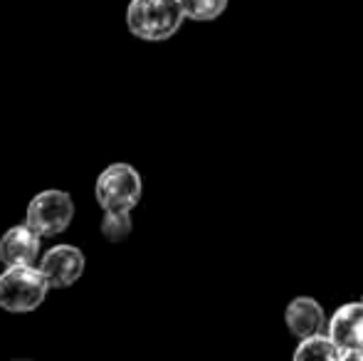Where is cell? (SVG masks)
Masks as SVG:
<instances>
[{"label":"cell","instance_id":"obj_4","mask_svg":"<svg viewBox=\"0 0 363 361\" xmlns=\"http://www.w3.org/2000/svg\"><path fill=\"white\" fill-rule=\"evenodd\" d=\"M72 221H74L72 196L67 191H57V188L40 191L38 196H33V201L28 203V211H25V223L43 238L62 235Z\"/></svg>","mask_w":363,"mask_h":361},{"label":"cell","instance_id":"obj_9","mask_svg":"<svg viewBox=\"0 0 363 361\" xmlns=\"http://www.w3.org/2000/svg\"><path fill=\"white\" fill-rule=\"evenodd\" d=\"M296 361H309V359H321V361H341L344 354L336 347V342L329 337V332L311 334V337L299 339L294 349Z\"/></svg>","mask_w":363,"mask_h":361},{"label":"cell","instance_id":"obj_12","mask_svg":"<svg viewBox=\"0 0 363 361\" xmlns=\"http://www.w3.org/2000/svg\"><path fill=\"white\" fill-rule=\"evenodd\" d=\"M344 361H363V347L351 349V352L344 354Z\"/></svg>","mask_w":363,"mask_h":361},{"label":"cell","instance_id":"obj_8","mask_svg":"<svg viewBox=\"0 0 363 361\" xmlns=\"http://www.w3.org/2000/svg\"><path fill=\"white\" fill-rule=\"evenodd\" d=\"M284 324L296 339L311 337V334L324 332L326 327V314L321 302H316L314 297H306V294H299L287 304L284 309Z\"/></svg>","mask_w":363,"mask_h":361},{"label":"cell","instance_id":"obj_1","mask_svg":"<svg viewBox=\"0 0 363 361\" xmlns=\"http://www.w3.org/2000/svg\"><path fill=\"white\" fill-rule=\"evenodd\" d=\"M186 13L181 0H131L126 8V28L146 43H163L181 30Z\"/></svg>","mask_w":363,"mask_h":361},{"label":"cell","instance_id":"obj_11","mask_svg":"<svg viewBox=\"0 0 363 361\" xmlns=\"http://www.w3.org/2000/svg\"><path fill=\"white\" fill-rule=\"evenodd\" d=\"M230 0H181L183 13L188 20H196V23H211L218 20L220 15L228 10Z\"/></svg>","mask_w":363,"mask_h":361},{"label":"cell","instance_id":"obj_13","mask_svg":"<svg viewBox=\"0 0 363 361\" xmlns=\"http://www.w3.org/2000/svg\"><path fill=\"white\" fill-rule=\"evenodd\" d=\"M361 302H363V294H361Z\"/></svg>","mask_w":363,"mask_h":361},{"label":"cell","instance_id":"obj_10","mask_svg":"<svg viewBox=\"0 0 363 361\" xmlns=\"http://www.w3.org/2000/svg\"><path fill=\"white\" fill-rule=\"evenodd\" d=\"M101 235L109 243H121L131 235L134 223H131V211H104L101 216Z\"/></svg>","mask_w":363,"mask_h":361},{"label":"cell","instance_id":"obj_6","mask_svg":"<svg viewBox=\"0 0 363 361\" xmlns=\"http://www.w3.org/2000/svg\"><path fill=\"white\" fill-rule=\"evenodd\" d=\"M40 240L43 235L35 233L28 223L8 228L0 238V262L10 265H35L40 257Z\"/></svg>","mask_w":363,"mask_h":361},{"label":"cell","instance_id":"obj_5","mask_svg":"<svg viewBox=\"0 0 363 361\" xmlns=\"http://www.w3.org/2000/svg\"><path fill=\"white\" fill-rule=\"evenodd\" d=\"M84 252L74 245H55L40 260V270L48 277L50 289H67L84 274Z\"/></svg>","mask_w":363,"mask_h":361},{"label":"cell","instance_id":"obj_7","mask_svg":"<svg viewBox=\"0 0 363 361\" xmlns=\"http://www.w3.org/2000/svg\"><path fill=\"white\" fill-rule=\"evenodd\" d=\"M326 332L341 349V354L363 347V302L341 304L326 322Z\"/></svg>","mask_w":363,"mask_h":361},{"label":"cell","instance_id":"obj_3","mask_svg":"<svg viewBox=\"0 0 363 361\" xmlns=\"http://www.w3.org/2000/svg\"><path fill=\"white\" fill-rule=\"evenodd\" d=\"M144 193L141 174L131 164H111L94 183V196L101 211H134Z\"/></svg>","mask_w":363,"mask_h":361},{"label":"cell","instance_id":"obj_2","mask_svg":"<svg viewBox=\"0 0 363 361\" xmlns=\"http://www.w3.org/2000/svg\"><path fill=\"white\" fill-rule=\"evenodd\" d=\"M50 292L40 265H10L0 272V309L13 314L35 312Z\"/></svg>","mask_w":363,"mask_h":361}]
</instances>
